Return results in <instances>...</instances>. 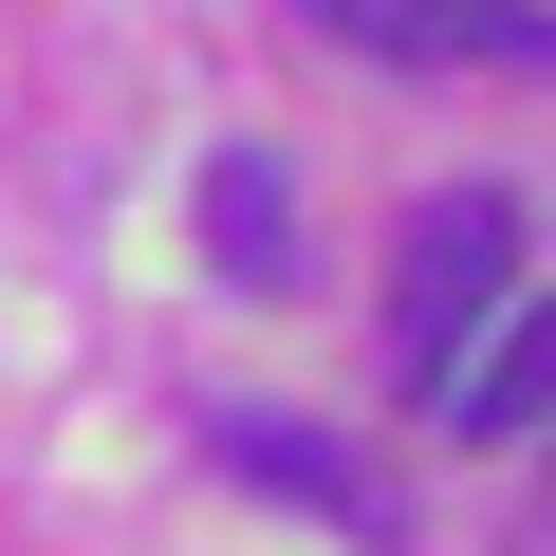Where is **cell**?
Here are the masks:
<instances>
[{
	"label": "cell",
	"mask_w": 556,
	"mask_h": 556,
	"mask_svg": "<svg viewBox=\"0 0 556 556\" xmlns=\"http://www.w3.org/2000/svg\"><path fill=\"white\" fill-rule=\"evenodd\" d=\"M501 298H519V204H501V186L408 204V241H390V353H408V390H427V408L501 353Z\"/></svg>",
	"instance_id": "1"
},
{
	"label": "cell",
	"mask_w": 556,
	"mask_h": 556,
	"mask_svg": "<svg viewBox=\"0 0 556 556\" xmlns=\"http://www.w3.org/2000/svg\"><path fill=\"white\" fill-rule=\"evenodd\" d=\"M298 20H334V38L390 56V75H464V56L556 75V0H298Z\"/></svg>",
	"instance_id": "2"
},
{
	"label": "cell",
	"mask_w": 556,
	"mask_h": 556,
	"mask_svg": "<svg viewBox=\"0 0 556 556\" xmlns=\"http://www.w3.org/2000/svg\"><path fill=\"white\" fill-rule=\"evenodd\" d=\"M204 241H223V278H241V298H278V278H298V186H278V149H223Z\"/></svg>",
	"instance_id": "3"
},
{
	"label": "cell",
	"mask_w": 556,
	"mask_h": 556,
	"mask_svg": "<svg viewBox=\"0 0 556 556\" xmlns=\"http://www.w3.org/2000/svg\"><path fill=\"white\" fill-rule=\"evenodd\" d=\"M538 408H556V298H538V316H519V334H501V353H482L427 427H464V445H482V427H538Z\"/></svg>",
	"instance_id": "4"
}]
</instances>
